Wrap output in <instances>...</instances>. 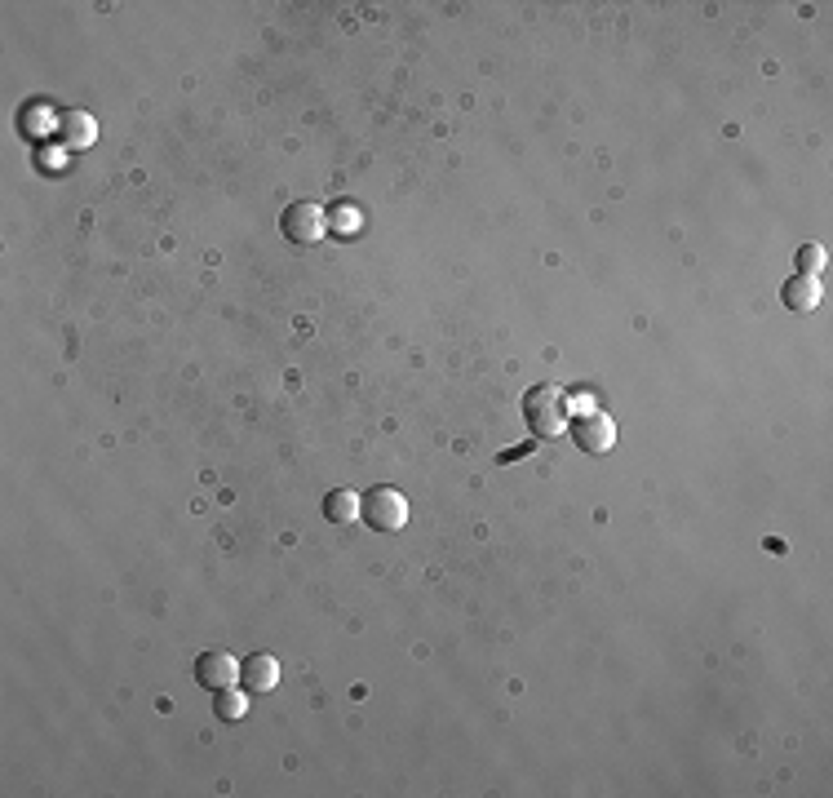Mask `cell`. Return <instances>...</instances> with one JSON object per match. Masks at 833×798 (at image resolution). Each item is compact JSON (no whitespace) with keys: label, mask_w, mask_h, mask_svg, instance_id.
<instances>
[{"label":"cell","mask_w":833,"mask_h":798,"mask_svg":"<svg viewBox=\"0 0 833 798\" xmlns=\"http://www.w3.org/2000/svg\"><path fill=\"white\" fill-rule=\"evenodd\" d=\"M213 714H218L222 723H240L244 714H249V692L235 683V688H222L218 692V705H213Z\"/></svg>","instance_id":"30bf717a"},{"label":"cell","mask_w":833,"mask_h":798,"mask_svg":"<svg viewBox=\"0 0 833 798\" xmlns=\"http://www.w3.org/2000/svg\"><path fill=\"white\" fill-rule=\"evenodd\" d=\"M528 453H532V444H519V448H506V453H501L497 462L506 466V462H519V457H528Z\"/></svg>","instance_id":"4fadbf2b"},{"label":"cell","mask_w":833,"mask_h":798,"mask_svg":"<svg viewBox=\"0 0 833 798\" xmlns=\"http://www.w3.org/2000/svg\"><path fill=\"white\" fill-rule=\"evenodd\" d=\"M280 231H284V240H293V244H320L324 235H328V213L320 209V204H311V200H293L289 209L280 213Z\"/></svg>","instance_id":"3957f363"},{"label":"cell","mask_w":833,"mask_h":798,"mask_svg":"<svg viewBox=\"0 0 833 798\" xmlns=\"http://www.w3.org/2000/svg\"><path fill=\"white\" fill-rule=\"evenodd\" d=\"M58 138H63L71 151L94 147V138H98L94 116H89V111H63V120H58Z\"/></svg>","instance_id":"52a82bcc"},{"label":"cell","mask_w":833,"mask_h":798,"mask_svg":"<svg viewBox=\"0 0 833 798\" xmlns=\"http://www.w3.org/2000/svg\"><path fill=\"white\" fill-rule=\"evenodd\" d=\"M523 422H528L532 439H554L568 431V395L554 382H541L523 395Z\"/></svg>","instance_id":"6da1fadb"},{"label":"cell","mask_w":833,"mask_h":798,"mask_svg":"<svg viewBox=\"0 0 833 798\" xmlns=\"http://www.w3.org/2000/svg\"><path fill=\"white\" fill-rule=\"evenodd\" d=\"M195 683H200V688H209V692L235 688V683H240V661H235L231 652H222V648L204 652V657L195 661Z\"/></svg>","instance_id":"5b68a950"},{"label":"cell","mask_w":833,"mask_h":798,"mask_svg":"<svg viewBox=\"0 0 833 798\" xmlns=\"http://www.w3.org/2000/svg\"><path fill=\"white\" fill-rule=\"evenodd\" d=\"M324 515L333 519V524H351V519H359V497L351 488H333V493L324 497Z\"/></svg>","instance_id":"9c48e42d"},{"label":"cell","mask_w":833,"mask_h":798,"mask_svg":"<svg viewBox=\"0 0 833 798\" xmlns=\"http://www.w3.org/2000/svg\"><path fill=\"white\" fill-rule=\"evenodd\" d=\"M275 683H280V665H275V657L253 652V657L240 661V688L244 692H271Z\"/></svg>","instance_id":"8992f818"},{"label":"cell","mask_w":833,"mask_h":798,"mask_svg":"<svg viewBox=\"0 0 833 798\" xmlns=\"http://www.w3.org/2000/svg\"><path fill=\"white\" fill-rule=\"evenodd\" d=\"M572 439H577V448L581 453H612V444H616V422L603 408H585V413L572 422Z\"/></svg>","instance_id":"277c9868"},{"label":"cell","mask_w":833,"mask_h":798,"mask_svg":"<svg viewBox=\"0 0 833 798\" xmlns=\"http://www.w3.org/2000/svg\"><path fill=\"white\" fill-rule=\"evenodd\" d=\"M359 519L373 532H399L408 524V497L399 488H373V493L359 497Z\"/></svg>","instance_id":"7a4b0ae2"},{"label":"cell","mask_w":833,"mask_h":798,"mask_svg":"<svg viewBox=\"0 0 833 798\" xmlns=\"http://www.w3.org/2000/svg\"><path fill=\"white\" fill-rule=\"evenodd\" d=\"M825 271V249L820 244H802L798 249V275H820Z\"/></svg>","instance_id":"7c38bea8"},{"label":"cell","mask_w":833,"mask_h":798,"mask_svg":"<svg viewBox=\"0 0 833 798\" xmlns=\"http://www.w3.org/2000/svg\"><path fill=\"white\" fill-rule=\"evenodd\" d=\"M359 227H364V218H359L355 204H337V209L328 213V231H337V235H359Z\"/></svg>","instance_id":"8fae6325"},{"label":"cell","mask_w":833,"mask_h":798,"mask_svg":"<svg viewBox=\"0 0 833 798\" xmlns=\"http://www.w3.org/2000/svg\"><path fill=\"white\" fill-rule=\"evenodd\" d=\"M780 298H785V306L789 311H816L820 306V280L816 275H794V280L785 284V289H780Z\"/></svg>","instance_id":"ba28073f"}]
</instances>
